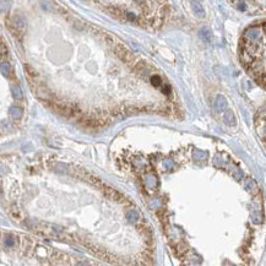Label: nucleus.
Masks as SVG:
<instances>
[{
    "label": "nucleus",
    "instance_id": "8",
    "mask_svg": "<svg viewBox=\"0 0 266 266\" xmlns=\"http://www.w3.org/2000/svg\"><path fill=\"white\" fill-rule=\"evenodd\" d=\"M2 68H3V74H4V75H9V72H10V66H9V64L3 63Z\"/></svg>",
    "mask_w": 266,
    "mask_h": 266
},
{
    "label": "nucleus",
    "instance_id": "9",
    "mask_svg": "<svg viewBox=\"0 0 266 266\" xmlns=\"http://www.w3.org/2000/svg\"><path fill=\"white\" fill-rule=\"evenodd\" d=\"M152 82H153L156 86H158V85L161 83V80H159V77H158V76H155V77H152Z\"/></svg>",
    "mask_w": 266,
    "mask_h": 266
},
{
    "label": "nucleus",
    "instance_id": "5",
    "mask_svg": "<svg viewBox=\"0 0 266 266\" xmlns=\"http://www.w3.org/2000/svg\"><path fill=\"white\" fill-rule=\"evenodd\" d=\"M126 218H128V221H130V222H136V221H139V218H140V215L138 213V211L132 210V211L128 212Z\"/></svg>",
    "mask_w": 266,
    "mask_h": 266
},
{
    "label": "nucleus",
    "instance_id": "6",
    "mask_svg": "<svg viewBox=\"0 0 266 266\" xmlns=\"http://www.w3.org/2000/svg\"><path fill=\"white\" fill-rule=\"evenodd\" d=\"M10 112H11L12 118H20V117H21V109H20V108H15V107H12V108L10 109Z\"/></svg>",
    "mask_w": 266,
    "mask_h": 266
},
{
    "label": "nucleus",
    "instance_id": "7",
    "mask_svg": "<svg viewBox=\"0 0 266 266\" xmlns=\"http://www.w3.org/2000/svg\"><path fill=\"white\" fill-rule=\"evenodd\" d=\"M12 90H14V96H15L16 98H22V93H21V91H20L19 86H16V88L12 87Z\"/></svg>",
    "mask_w": 266,
    "mask_h": 266
},
{
    "label": "nucleus",
    "instance_id": "3",
    "mask_svg": "<svg viewBox=\"0 0 266 266\" xmlns=\"http://www.w3.org/2000/svg\"><path fill=\"white\" fill-rule=\"evenodd\" d=\"M199 36L202 40L205 42H210L211 38H212V31L208 28V27H202L200 31H199Z\"/></svg>",
    "mask_w": 266,
    "mask_h": 266
},
{
    "label": "nucleus",
    "instance_id": "2",
    "mask_svg": "<svg viewBox=\"0 0 266 266\" xmlns=\"http://www.w3.org/2000/svg\"><path fill=\"white\" fill-rule=\"evenodd\" d=\"M191 8H193V11H194V14L198 16V17H204L205 16V10H204V8H202V5L199 3V2H194L191 3Z\"/></svg>",
    "mask_w": 266,
    "mask_h": 266
},
{
    "label": "nucleus",
    "instance_id": "10",
    "mask_svg": "<svg viewBox=\"0 0 266 266\" xmlns=\"http://www.w3.org/2000/svg\"><path fill=\"white\" fill-rule=\"evenodd\" d=\"M240 10H245V4H243V3H240L239 4V6H238Z\"/></svg>",
    "mask_w": 266,
    "mask_h": 266
},
{
    "label": "nucleus",
    "instance_id": "1",
    "mask_svg": "<svg viewBox=\"0 0 266 266\" xmlns=\"http://www.w3.org/2000/svg\"><path fill=\"white\" fill-rule=\"evenodd\" d=\"M215 108L217 112H223L227 108V101L223 96H217L215 101Z\"/></svg>",
    "mask_w": 266,
    "mask_h": 266
},
{
    "label": "nucleus",
    "instance_id": "11",
    "mask_svg": "<svg viewBox=\"0 0 266 266\" xmlns=\"http://www.w3.org/2000/svg\"><path fill=\"white\" fill-rule=\"evenodd\" d=\"M6 243H8V245H12V240H11L10 238H8V242H6Z\"/></svg>",
    "mask_w": 266,
    "mask_h": 266
},
{
    "label": "nucleus",
    "instance_id": "4",
    "mask_svg": "<svg viewBox=\"0 0 266 266\" xmlns=\"http://www.w3.org/2000/svg\"><path fill=\"white\" fill-rule=\"evenodd\" d=\"M223 120H225V123H226L227 125H229V126L236 125V123H237L236 117H234L233 112H231V110H228V112L225 113V115H223Z\"/></svg>",
    "mask_w": 266,
    "mask_h": 266
}]
</instances>
